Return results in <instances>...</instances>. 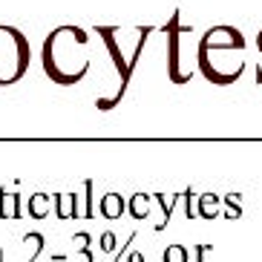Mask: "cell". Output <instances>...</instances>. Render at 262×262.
Listing matches in <instances>:
<instances>
[{
	"instance_id": "cell-1",
	"label": "cell",
	"mask_w": 262,
	"mask_h": 262,
	"mask_svg": "<svg viewBox=\"0 0 262 262\" xmlns=\"http://www.w3.org/2000/svg\"><path fill=\"white\" fill-rule=\"evenodd\" d=\"M26 67H29V43L24 32L0 26V86L20 81Z\"/></svg>"
},
{
	"instance_id": "cell-2",
	"label": "cell",
	"mask_w": 262,
	"mask_h": 262,
	"mask_svg": "<svg viewBox=\"0 0 262 262\" xmlns=\"http://www.w3.org/2000/svg\"><path fill=\"white\" fill-rule=\"evenodd\" d=\"M101 213L107 216V219H118V216L124 213V202H121V196H116V193H107V196L101 199Z\"/></svg>"
},
{
	"instance_id": "cell-3",
	"label": "cell",
	"mask_w": 262,
	"mask_h": 262,
	"mask_svg": "<svg viewBox=\"0 0 262 262\" xmlns=\"http://www.w3.org/2000/svg\"><path fill=\"white\" fill-rule=\"evenodd\" d=\"M17 196H9L6 190H0V216L3 219H17L20 216V205H17Z\"/></svg>"
},
{
	"instance_id": "cell-4",
	"label": "cell",
	"mask_w": 262,
	"mask_h": 262,
	"mask_svg": "<svg viewBox=\"0 0 262 262\" xmlns=\"http://www.w3.org/2000/svg\"><path fill=\"white\" fill-rule=\"evenodd\" d=\"M58 202V216L67 219V216H78V205H75V196H55Z\"/></svg>"
},
{
	"instance_id": "cell-5",
	"label": "cell",
	"mask_w": 262,
	"mask_h": 262,
	"mask_svg": "<svg viewBox=\"0 0 262 262\" xmlns=\"http://www.w3.org/2000/svg\"><path fill=\"white\" fill-rule=\"evenodd\" d=\"M47 210H49V205H47V196H32V202H29V213L35 216V219H43L47 216Z\"/></svg>"
},
{
	"instance_id": "cell-6",
	"label": "cell",
	"mask_w": 262,
	"mask_h": 262,
	"mask_svg": "<svg viewBox=\"0 0 262 262\" xmlns=\"http://www.w3.org/2000/svg\"><path fill=\"white\" fill-rule=\"evenodd\" d=\"M164 262H187V251L182 245H170L164 251Z\"/></svg>"
},
{
	"instance_id": "cell-7",
	"label": "cell",
	"mask_w": 262,
	"mask_h": 262,
	"mask_svg": "<svg viewBox=\"0 0 262 262\" xmlns=\"http://www.w3.org/2000/svg\"><path fill=\"white\" fill-rule=\"evenodd\" d=\"M130 210H133V216H139V219H144V216H147V208H144V196H133V202H130Z\"/></svg>"
},
{
	"instance_id": "cell-8",
	"label": "cell",
	"mask_w": 262,
	"mask_h": 262,
	"mask_svg": "<svg viewBox=\"0 0 262 262\" xmlns=\"http://www.w3.org/2000/svg\"><path fill=\"white\" fill-rule=\"evenodd\" d=\"M113 248H116V236H113V233L107 231L104 236H101V251H107V254H110Z\"/></svg>"
},
{
	"instance_id": "cell-9",
	"label": "cell",
	"mask_w": 262,
	"mask_h": 262,
	"mask_svg": "<svg viewBox=\"0 0 262 262\" xmlns=\"http://www.w3.org/2000/svg\"><path fill=\"white\" fill-rule=\"evenodd\" d=\"M127 262H144V259H141V254H133V256H130V259H127Z\"/></svg>"
},
{
	"instance_id": "cell-10",
	"label": "cell",
	"mask_w": 262,
	"mask_h": 262,
	"mask_svg": "<svg viewBox=\"0 0 262 262\" xmlns=\"http://www.w3.org/2000/svg\"><path fill=\"white\" fill-rule=\"evenodd\" d=\"M0 262H3V251H0Z\"/></svg>"
}]
</instances>
